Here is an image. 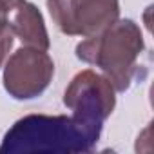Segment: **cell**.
I'll use <instances>...</instances> for the list:
<instances>
[{
  "instance_id": "6da1fadb",
  "label": "cell",
  "mask_w": 154,
  "mask_h": 154,
  "mask_svg": "<svg viewBox=\"0 0 154 154\" xmlns=\"http://www.w3.org/2000/svg\"><path fill=\"white\" fill-rule=\"evenodd\" d=\"M102 134V125L74 116L29 114L6 132L0 154H78L91 152Z\"/></svg>"
},
{
  "instance_id": "7a4b0ae2",
  "label": "cell",
  "mask_w": 154,
  "mask_h": 154,
  "mask_svg": "<svg viewBox=\"0 0 154 154\" xmlns=\"http://www.w3.org/2000/svg\"><path fill=\"white\" fill-rule=\"evenodd\" d=\"M143 47V35L138 24L123 18L116 20L103 33L80 42L76 45V56L85 63L100 67L112 87L123 93L136 76Z\"/></svg>"
},
{
  "instance_id": "3957f363",
  "label": "cell",
  "mask_w": 154,
  "mask_h": 154,
  "mask_svg": "<svg viewBox=\"0 0 154 154\" xmlns=\"http://www.w3.org/2000/svg\"><path fill=\"white\" fill-rule=\"evenodd\" d=\"M56 27L69 36H94L120 17L118 0H47Z\"/></svg>"
},
{
  "instance_id": "277c9868",
  "label": "cell",
  "mask_w": 154,
  "mask_h": 154,
  "mask_svg": "<svg viewBox=\"0 0 154 154\" xmlns=\"http://www.w3.org/2000/svg\"><path fill=\"white\" fill-rule=\"evenodd\" d=\"M114 91L103 74L85 69L71 80L63 93V105L72 111L74 118L103 127V122L112 114L116 105Z\"/></svg>"
},
{
  "instance_id": "5b68a950",
  "label": "cell",
  "mask_w": 154,
  "mask_h": 154,
  "mask_svg": "<svg viewBox=\"0 0 154 154\" xmlns=\"http://www.w3.org/2000/svg\"><path fill=\"white\" fill-rule=\"evenodd\" d=\"M54 62L47 51L22 47L15 51L4 67V89L15 100H33L51 84Z\"/></svg>"
},
{
  "instance_id": "8992f818",
  "label": "cell",
  "mask_w": 154,
  "mask_h": 154,
  "mask_svg": "<svg viewBox=\"0 0 154 154\" xmlns=\"http://www.w3.org/2000/svg\"><path fill=\"white\" fill-rule=\"evenodd\" d=\"M13 11H15L13 20L9 22L13 35L27 47L47 51L49 49V35H47L45 22H44L40 9L35 4H29L24 0Z\"/></svg>"
},
{
  "instance_id": "52a82bcc",
  "label": "cell",
  "mask_w": 154,
  "mask_h": 154,
  "mask_svg": "<svg viewBox=\"0 0 154 154\" xmlns=\"http://www.w3.org/2000/svg\"><path fill=\"white\" fill-rule=\"evenodd\" d=\"M13 42H15V35H13L11 26H9L6 31L0 33V67H2L6 56L9 54V51H11V47H13Z\"/></svg>"
},
{
  "instance_id": "ba28073f",
  "label": "cell",
  "mask_w": 154,
  "mask_h": 154,
  "mask_svg": "<svg viewBox=\"0 0 154 154\" xmlns=\"http://www.w3.org/2000/svg\"><path fill=\"white\" fill-rule=\"evenodd\" d=\"M24 0H0V9H4L8 13H11L18 4H22Z\"/></svg>"
},
{
  "instance_id": "9c48e42d",
  "label": "cell",
  "mask_w": 154,
  "mask_h": 154,
  "mask_svg": "<svg viewBox=\"0 0 154 154\" xmlns=\"http://www.w3.org/2000/svg\"><path fill=\"white\" fill-rule=\"evenodd\" d=\"M8 11H4V9H0V33L2 31H6L8 27H9V18H8Z\"/></svg>"
}]
</instances>
